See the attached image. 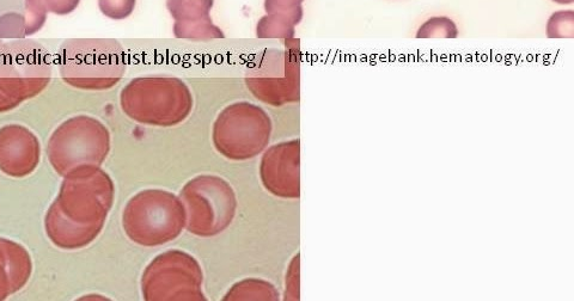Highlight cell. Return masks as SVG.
<instances>
[{
    "instance_id": "1",
    "label": "cell",
    "mask_w": 574,
    "mask_h": 301,
    "mask_svg": "<svg viewBox=\"0 0 574 301\" xmlns=\"http://www.w3.org/2000/svg\"><path fill=\"white\" fill-rule=\"evenodd\" d=\"M45 217L48 239L61 250L89 247L101 235L115 201V186L105 170L63 178Z\"/></svg>"
},
{
    "instance_id": "21",
    "label": "cell",
    "mask_w": 574,
    "mask_h": 301,
    "mask_svg": "<svg viewBox=\"0 0 574 301\" xmlns=\"http://www.w3.org/2000/svg\"><path fill=\"white\" fill-rule=\"evenodd\" d=\"M549 39H572L574 36V11H557L547 23Z\"/></svg>"
},
{
    "instance_id": "13",
    "label": "cell",
    "mask_w": 574,
    "mask_h": 301,
    "mask_svg": "<svg viewBox=\"0 0 574 301\" xmlns=\"http://www.w3.org/2000/svg\"><path fill=\"white\" fill-rule=\"evenodd\" d=\"M33 273L32 257L20 243L0 237V301L27 286Z\"/></svg>"
},
{
    "instance_id": "11",
    "label": "cell",
    "mask_w": 574,
    "mask_h": 301,
    "mask_svg": "<svg viewBox=\"0 0 574 301\" xmlns=\"http://www.w3.org/2000/svg\"><path fill=\"white\" fill-rule=\"evenodd\" d=\"M260 180L268 193L280 199L301 196V141L289 140L264 151Z\"/></svg>"
},
{
    "instance_id": "12",
    "label": "cell",
    "mask_w": 574,
    "mask_h": 301,
    "mask_svg": "<svg viewBox=\"0 0 574 301\" xmlns=\"http://www.w3.org/2000/svg\"><path fill=\"white\" fill-rule=\"evenodd\" d=\"M41 159V144L29 128L12 124L0 128V171L12 178L34 174Z\"/></svg>"
},
{
    "instance_id": "14",
    "label": "cell",
    "mask_w": 574,
    "mask_h": 301,
    "mask_svg": "<svg viewBox=\"0 0 574 301\" xmlns=\"http://www.w3.org/2000/svg\"><path fill=\"white\" fill-rule=\"evenodd\" d=\"M81 0H26L28 36L39 33L44 28L48 14L66 16L77 10Z\"/></svg>"
},
{
    "instance_id": "10",
    "label": "cell",
    "mask_w": 574,
    "mask_h": 301,
    "mask_svg": "<svg viewBox=\"0 0 574 301\" xmlns=\"http://www.w3.org/2000/svg\"><path fill=\"white\" fill-rule=\"evenodd\" d=\"M204 272L197 258L169 250L154 258L140 280L145 301H205Z\"/></svg>"
},
{
    "instance_id": "16",
    "label": "cell",
    "mask_w": 574,
    "mask_h": 301,
    "mask_svg": "<svg viewBox=\"0 0 574 301\" xmlns=\"http://www.w3.org/2000/svg\"><path fill=\"white\" fill-rule=\"evenodd\" d=\"M224 301H278L280 294L271 282L260 279H246L237 282L225 294Z\"/></svg>"
},
{
    "instance_id": "15",
    "label": "cell",
    "mask_w": 574,
    "mask_h": 301,
    "mask_svg": "<svg viewBox=\"0 0 574 301\" xmlns=\"http://www.w3.org/2000/svg\"><path fill=\"white\" fill-rule=\"evenodd\" d=\"M304 14H271L261 17L256 26V35L262 40L277 39L284 42L295 39L296 26Z\"/></svg>"
},
{
    "instance_id": "3",
    "label": "cell",
    "mask_w": 574,
    "mask_h": 301,
    "mask_svg": "<svg viewBox=\"0 0 574 301\" xmlns=\"http://www.w3.org/2000/svg\"><path fill=\"white\" fill-rule=\"evenodd\" d=\"M120 106L127 118L140 125L167 128L188 119L194 100L182 79L149 76L134 78L122 89Z\"/></svg>"
},
{
    "instance_id": "6",
    "label": "cell",
    "mask_w": 574,
    "mask_h": 301,
    "mask_svg": "<svg viewBox=\"0 0 574 301\" xmlns=\"http://www.w3.org/2000/svg\"><path fill=\"white\" fill-rule=\"evenodd\" d=\"M122 229L140 247H162L186 230L185 207L179 196L168 190H142L128 200L122 212Z\"/></svg>"
},
{
    "instance_id": "8",
    "label": "cell",
    "mask_w": 574,
    "mask_h": 301,
    "mask_svg": "<svg viewBox=\"0 0 574 301\" xmlns=\"http://www.w3.org/2000/svg\"><path fill=\"white\" fill-rule=\"evenodd\" d=\"M179 198L186 211V230L194 236L221 235L236 217L235 190L221 176L192 178L182 187Z\"/></svg>"
},
{
    "instance_id": "18",
    "label": "cell",
    "mask_w": 574,
    "mask_h": 301,
    "mask_svg": "<svg viewBox=\"0 0 574 301\" xmlns=\"http://www.w3.org/2000/svg\"><path fill=\"white\" fill-rule=\"evenodd\" d=\"M173 33L177 39L192 42H210L225 39L222 29L213 23L212 18L192 23L175 22Z\"/></svg>"
},
{
    "instance_id": "23",
    "label": "cell",
    "mask_w": 574,
    "mask_h": 301,
    "mask_svg": "<svg viewBox=\"0 0 574 301\" xmlns=\"http://www.w3.org/2000/svg\"><path fill=\"white\" fill-rule=\"evenodd\" d=\"M304 0H265V11L271 14H304L302 4Z\"/></svg>"
},
{
    "instance_id": "24",
    "label": "cell",
    "mask_w": 574,
    "mask_h": 301,
    "mask_svg": "<svg viewBox=\"0 0 574 301\" xmlns=\"http://www.w3.org/2000/svg\"><path fill=\"white\" fill-rule=\"evenodd\" d=\"M552 2L561 4V5H569V4H573L574 0H552Z\"/></svg>"
},
{
    "instance_id": "4",
    "label": "cell",
    "mask_w": 574,
    "mask_h": 301,
    "mask_svg": "<svg viewBox=\"0 0 574 301\" xmlns=\"http://www.w3.org/2000/svg\"><path fill=\"white\" fill-rule=\"evenodd\" d=\"M111 149L109 129L93 116L77 115L56 128L46 150L54 171L69 178L101 169Z\"/></svg>"
},
{
    "instance_id": "2",
    "label": "cell",
    "mask_w": 574,
    "mask_h": 301,
    "mask_svg": "<svg viewBox=\"0 0 574 301\" xmlns=\"http://www.w3.org/2000/svg\"><path fill=\"white\" fill-rule=\"evenodd\" d=\"M57 64L61 79L72 88L106 91L124 77L126 53L114 39H70L61 43Z\"/></svg>"
},
{
    "instance_id": "19",
    "label": "cell",
    "mask_w": 574,
    "mask_h": 301,
    "mask_svg": "<svg viewBox=\"0 0 574 301\" xmlns=\"http://www.w3.org/2000/svg\"><path fill=\"white\" fill-rule=\"evenodd\" d=\"M459 36V29L456 23L449 17L429 18L417 33V39H456Z\"/></svg>"
},
{
    "instance_id": "17",
    "label": "cell",
    "mask_w": 574,
    "mask_h": 301,
    "mask_svg": "<svg viewBox=\"0 0 574 301\" xmlns=\"http://www.w3.org/2000/svg\"><path fill=\"white\" fill-rule=\"evenodd\" d=\"M215 0H167V9L175 22L192 23L211 18Z\"/></svg>"
},
{
    "instance_id": "7",
    "label": "cell",
    "mask_w": 574,
    "mask_h": 301,
    "mask_svg": "<svg viewBox=\"0 0 574 301\" xmlns=\"http://www.w3.org/2000/svg\"><path fill=\"white\" fill-rule=\"evenodd\" d=\"M272 132L273 122L264 108L235 102L218 114L212 127V143L229 161L244 162L264 153Z\"/></svg>"
},
{
    "instance_id": "22",
    "label": "cell",
    "mask_w": 574,
    "mask_h": 301,
    "mask_svg": "<svg viewBox=\"0 0 574 301\" xmlns=\"http://www.w3.org/2000/svg\"><path fill=\"white\" fill-rule=\"evenodd\" d=\"M103 15L113 21H122L130 17L136 9L137 0H97Z\"/></svg>"
},
{
    "instance_id": "20",
    "label": "cell",
    "mask_w": 574,
    "mask_h": 301,
    "mask_svg": "<svg viewBox=\"0 0 574 301\" xmlns=\"http://www.w3.org/2000/svg\"><path fill=\"white\" fill-rule=\"evenodd\" d=\"M28 38L26 17L17 12L0 16V40H24Z\"/></svg>"
},
{
    "instance_id": "5",
    "label": "cell",
    "mask_w": 574,
    "mask_h": 301,
    "mask_svg": "<svg viewBox=\"0 0 574 301\" xmlns=\"http://www.w3.org/2000/svg\"><path fill=\"white\" fill-rule=\"evenodd\" d=\"M52 58L33 40H0V114L11 112L45 91L52 79Z\"/></svg>"
},
{
    "instance_id": "9",
    "label": "cell",
    "mask_w": 574,
    "mask_h": 301,
    "mask_svg": "<svg viewBox=\"0 0 574 301\" xmlns=\"http://www.w3.org/2000/svg\"><path fill=\"white\" fill-rule=\"evenodd\" d=\"M244 81L262 103L283 107L301 98V51L299 41L285 42L284 49H266L248 66Z\"/></svg>"
}]
</instances>
